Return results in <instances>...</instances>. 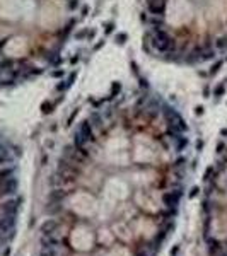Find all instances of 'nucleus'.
I'll use <instances>...</instances> for the list:
<instances>
[{"label": "nucleus", "instance_id": "obj_1", "mask_svg": "<svg viewBox=\"0 0 227 256\" xmlns=\"http://www.w3.org/2000/svg\"><path fill=\"white\" fill-rule=\"evenodd\" d=\"M150 45L159 53H169L171 50L174 48L173 38L162 28H154V31L150 33Z\"/></svg>", "mask_w": 227, "mask_h": 256}, {"label": "nucleus", "instance_id": "obj_2", "mask_svg": "<svg viewBox=\"0 0 227 256\" xmlns=\"http://www.w3.org/2000/svg\"><path fill=\"white\" fill-rule=\"evenodd\" d=\"M17 190H19V179H17V176H12L9 179H5L4 183H0V197H16Z\"/></svg>", "mask_w": 227, "mask_h": 256}, {"label": "nucleus", "instance_id": "obj_3", "mask_svg": "<svg viewBox=\"0 0 227 256\" xmlns=\"http://www.w3.org/2000/svg\"><path fill=\"white\" fill-rule=\"evenodd\" d=\"M77 132H79L80 135L84 137V140H86L87 144H91V142H96V135H94V127L91 125V121H89V120H84V121H82V123L79 125Z\"/></svg>", "mask_w": 227, "mask_h": 256}, {"label": "nucleus", "instance_id": "obj_4", "mask_svg": "<svg viewBox=\"0 0 227 256\" xmlns=\"http://www.w3.org/2000/svg\"><path fill=\"white\" fill-rule=\"evenodd\" d=\"M147 10L152 16H156V17H162L164 10H166V0H149Z\"/></svg>", "mask_w": 227, "mask_h": 256}, {"label": "nucleus", "instance_id": "obj_5", "mask_svg": "<svg viewBox=\"0 0 227 256\" xmlns=\"http://www.w3.org/2000/svg\"><path fill=\"white\" fill-rule=\"evenodd\" d=\"M16 164H10V166H5V168H0V183H4L5 179H9V178L16 176Z\"/></svg>", "mask_w": 227, "mask_h": 256}, {"label": "nucleus", "instance_id": "obj_6", "mask_svg": "<svg viewBox=\"0 0 227 256\" xmlns=\"http://www.w3.org/2000/svg\"><path fill=\"white\" fill-rule=\"evenodd\" d=\"M89 121H91V125H92V127H101V125L104 123V118H103L99 113H96V111H94V113H91Z\"/></svg>", "mask_w": 227, "mask_h": 256}, {"label": "nucleus", "instance_id": "obj_7", "mask_svg": "<svg viewBox=\"0 0 227 256\" xmlns=\"http://www.w3.org/2000/svg\"><path fill=\"white\" fill-rule=\"evenodd\" d=\"M217 57V53H215V50H210L207 53H203V57L200 58V62H208V60H214Z\"/></svg>", "mask_w": 227, "mask_h": 256}, {"label": "nucleus", "instance_id": "obj_8", "mask_svg": "<svg viewBox=\"0 0 227 256\" xmlns=\"http://www.w3.org/2000/svg\"><path fill=\"white\" fill-rule=\"evenodd\" d=\"M120 91H121V84H120V82H115L113 87H111V96H109V98H115Z\"/></svg>", "mask_w": 227, "mask_h": 256}, {"label": "nucleus", "instance_id": "obj_9", "mask_svg": "<svg viewBox=\"0 0 227 256\" xmlns=\"http://www.w3.org/2000/svg\"><path fill=\"white\" fill-rule=\"evenodd\" d=\"M222 65H224V62H222V60H219L215 65H212V69H210V72H208V74H217L219 70H220V67H222Z\"/></svg>", "mask_w": 227, "mask_h": 256}, {"label": "nucleus", "instance_id": "obj_10", "mask_svg": "<svg viewBox=\"0 0 227 256\" xmlns=\"http://www.w3.org/2000/svg\"><path fill=\"white\" fill-rule=\"evenodd\" d=\"M224 91H226V87H224V84H220V86H217V87L214 89V96H217V98H220V96L224 94Z\"/></svg>", "mask_w": 227, "mask_h": 256}, {"label": "nucleus", "instance_id": "obj_11", "mask_svg": "<svg viewBox=\"0 0 227 256\" xmlns=\"http://www.w3.org/2000/svg\"><path fill=\"white\" fill-rule=\"evenodd\" d=\"M215 45H217V48H219V50L226 48V46H227V38H219V40L215 41Z\"/></svg>", "mask_w": 227, "mask_h": 256}, {"label": "nucleus", "instance_id": "obj_12", "mask_svg": "<svg viewBox=\"0 0 227 256\" xmlns=\"http://www.w3.org/2000/svg\"><path fill=\"white\" fill-rule=\"evenodd\" d=\"M51 108H53V106H51V104H50L48 101H46V103H43V104H41V109H43V113H45V115H48V113H51Z\"/></svg>", "mask_w": 227, "mask_h": 256}, {"label": "nucleus", "instance_id": "obj_13", "mask_svg": "<svg viewBox=\"0 0 227 256\" xmlns=\"http://www.w3.org/2000/svg\"><path fill=\"white\" fill-rule=\"evenodd\" d=\"M116 43H120V45H125V43H127V34H125V33H120L118 36H116Z\"/></svg>", "mask_w": 227, "mask_h": 256}, {"label": "nucleus", "instance_id": "obj_14", "mask_svg": "<svg viewBox=\"0 0 227 256\" xmlns=\"http://www.w3.org/2000/svg\"><path fill=\"white\" fill-rule=\"evenodd\" d=\"M75 77H77V74H75V72H74V74H70V77H69V80H67V84H65V86H67V87H70V86L74 84Z\"/></svg>", "mask_w": 227, "mask_h": 256}, {"label": "nucleus", "instance_id": "obj_15", "mask_svg": "<svg viewBox=\"0 0 227 256\" xmlns=\"http://www.w3.org/2000/svg\"><path fill=\"white\" fill-rule=\"evenodd\" d=\"M77 113H79V109H75V111H74V113H72V115H70L69 121H67V125H69V127H70V125H72V121H74V118H75V116H77Z\"/></svg>", "mask_w": 227, "mask_h": 256}, {"label": "nucleus", "instance_id": "obj_16", "mask_svg": "<svg viewBox=\"0 0 227 256\" xmlns=\"http://www.w3.org/2000/svg\"><path fill=\"white\" fill-rule=\"evenodd\" d=\"M62 75H63V70H55L51 74V77H62Z\"/></svg>", "mask_w": 227, "mask_h": 256}, {"label": "nucleus", "instance_id": "obj_17", "mask_svg": "<svg viewBox=\"0 0 227 256\" xmlns=\"http://www.w3.org/2000/svg\"><path fill=\"white\" fill-rule=\"evenodd\" d=\"M113 28H115V26H113V22H108V24H106V33H111V31H113Z\"/></svg>", "mask_w": 227, "mask_h": 256}, {"label": "nucleus", "instance_id": "obj_18", "mask_svg": "<svg viewBox=\"0 0 227 256\" xmlns=\"http://www.w3.org/2000/svg\"><path fill=\"white\" fill-rule=\"evenodd\" d=\"M86 34H89V33H87V31H80L79 34H77V40H80V38H84Z\"/></svg>", "mask_w": 227, "mask_h": 256}, {"label": "nucleus", "instance_id": "obj_19", "mask_svg": "<svg viewBox=\"0 0 227 256\" xmlns=\"http://www.w3.org/2000/svg\"><path fill=\"white\" fill-rule=\"evenodd\" d=\"M197 193H198V188H193V190H191V193H190V197H191V198L197 197Z\"/></svg>", "mask_w": 227, "mask_h": 256}, {"label": "nucleus", "instance_id": "obj_20", "mask_svg": "<svg viewBox=\"0 0 227 256\" xmlns=\"http://www.w3.org/2000/svg\"><path fill=\"white\" fill-rule=\"evenodd\" d=\"M217 152H219V154H222V152H224V144H219V147H217Z\"/></svg>", "mask_w": 227, "mask_h": 256}, {"label": "nucleus", "instance_id": "obj_21", "mask_svg": "<svg viewBox=\"0 0 227 256\" xmlns=\"http://www.w3.org/2000/svg\"><path fill=\"white\" fill-rule=\"evenodd\" d=\"M195 113H197V115H203V108H202V106H198V108L195 109Z\"/></svg>", "mask_w": 227, "mask_h": 256}, {"label": "nucleus", "instance_id": "obj_22", "mask_svg": "<svg viewBox=\"0 0 227 256\" xmlns=\"http://www.w3.org/2000/svg\"><path fill=\"white\" fill-rule=\"evenodd\" d=\"M140 86H142V87H147V86H149V84H147V80L140 79Z\"/></svg>", "mask_w": 227, "mask_h": 256}, {"label": "nucleus", "instance_id": "obj_23", "mask_svg": "<svg viewBox=\"0 0 227 256\" xmlns=\"http://www.w3.org/2000/svg\"><path fill=\"white\" fill-rule=\"evenodd\" d=\"M220 135H222V137H227V128H222V130H220Z\"/></svg>", "mask_w": 227, "mask_h": 256}, {"label": "nucleus", "instance_id": "obj_24", "mask_svg": "<svg viewBox=\"0 0 227 256\" xmlns=\"http://www.w3.org/2000/svg\"><path fill=\"white\" fill-rule=\"evenodd\" d=\"M103 45H104V41H99L98 45H96V46H94V50H99V48H101V46H103Z\"/></svg>", "mask_w": 227, "mask_h": 256}, {"label": "nucleus", "instance_id": "obj_25", "mask_svg": "<svg viewBox=\"0 0 227 256\" xmlns=\"http://www.w3.org/2000/svg\"><path fill=\"white\" fill-rule=\"evenodd\" d=\"M202 147H203V142H198V144H197V149H198V150H202Z\"/></svg>", "mask_w": 227, "mask_h": 256}, {"label": "nucleus", "instance_id": "obj_26", "mask_svg": "<svg viewBox=\"0 0 227 256\" xmlns=\"http://www.w3.org/2000/svg\"><path fill=\"white\" fill-rule=\"evenodd\" d=\"M87 10H89L87 7H84V9H82V16H87Z\"/></svg>", "mask_w": 227, "mask_h": 256}, {"label": "nucleus", "instance_id": "obj_27", "mask_svg": "<svg viewBox=\"0 0 227 256\" xmlns=\"http://www.w3.org/2000/svg\"><path fill=\"white\" fill-rule=\"evenodd\" d=\"M77 62H79V55H77V57H74V58H72V63H77Z\"/></svg>", "mask_w": 227, "mask_h": 256}]
</instances>
